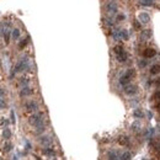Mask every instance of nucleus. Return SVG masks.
<instances>
[{"label": "nucleus", "mask_w": 160, "mask_h": 160, "mask_svg": "<svg viewBox=\"0 0 160 160\" xmlns=\"http://www.w3.org/2000/svg\"><path fill=\"white\" fill-rule=\"evenodd\" d=\"M157 54V51L154 48H145L143 51V57L144 58H153Z\"/></svg>", "instance_id": "8"}, {"label": "nucleus", "mask_w": 160, "mask_h": 160, "mask_svg": "<svg viewBox=\"0 0 160 160\" xmlns=\"http://www.w3.org/2000/svg\"><path fill=\"white\" fill-rule=\"evenodd\" d=\"M1 136H3V138L5 139V141H9V139L11 138V131H10L9 128H4Z\"/></svg>", "instance_id": "12"}, {"label": "nucleus", "mask_w": 160, "mask_h": 160, "mask_svg": "<svg viewBox=\"0 0 160 160\" xmlns=\"http://www.w3.org/2000/svg\"><path fill=\"white\" fill-rule=\"evenodd\" d=\"M11 121H12V123H15V113H14V111H11Z\"/></svg>", "instance_id": "31"}, {"label": "nucleus", "mask_w": 160, "mask_h": 160, "mask_svg": "<svg viewBox=\"0 0 160 160\" xmlns=\"http://www.w3.org/2000/svg\"><path fill=\"white\" fill-rule=\"evenodd\" d=\"M120 143L122 144V145H128V144H130V141H128L127 137L122 136V137H120Z\"/></svg>", "instance_id": "20"}, {"label": "nucleus", "mask_w": 160, "mask_h": 160, "mask_svg": "<svg viewBox=\"0 0 160 160\" xmlns=\"http://www.w3.org/2000/svg\"><path fill=\"white\" fill-rule=\"evenodd\" d=\"M28 79L26 78V76H22V78L21 79H20V82H19V84H20V86H28Z\"/></svg>", "instance_id": "17"}, {"label": "nucleus", "mask_w": 160, "mask_h": 160, "mask_svg": "<svg viewBox=\"0 0 160 160\" xmlns=\"http://www.w3.org/2000/svg\"><path fill=\"white\" fill-rule=\"evenodd\" d=\"M126 19V16L123 14H121V15H117V21H123V20Z\"/></svg>", "instance_id": "28"}, {"label": "nucleus", "mask_w": 160, "mask_h": 160, "mask_svg": "<svg viewBox=\"0 0 160 160\" xmlns=\"http://www.w3.org/2000/svg\"><path fill=\"white\" fill-rule=\"evenodd\" d=\"M149 21H150V16H149L147 12L139 14V22L141 24H148Z\"/></svg>", "instance_id": "11"}, {"label": "nucleus", "mask_w": 160, "mask_h": 160, "mask_svg": "<svg viewBox=\"0 0 160 160\" xmlns=\"http://www.w3.org/2000/svg\"><path fill=\"white\" fill-rule=\"evenodd\" d=\"M43 153H44L47 157H54V155H55L54 150H53L52 148H49V147H48V148H44V149H43Z\"/></svg>", "instance_id": "15"}, {"label": "nucleus", "mask_w": 160, "mask_h": 160, "mask_svg": "<svg viewBox=\"0 0 160 160\" xmlns=\"http://www.w3.org/2000/svg\"><path fill=\"white\" fill-rule=\"evenodd\" d=\"M145 65H147V62L145 60H142L141 62V66H145Z\"/></svg>", "instance_id": "32"}, {"label": "nucleus", "mask_w": 160, "mask_h": 160, "mask_svg": "<svg viewBox=\"0 0 160 160\" xmlns=\"http://www.w3.org/2000/svg\"><path fill=\"white\" fill-rule=\"evenodd\" d=\"M113 52H115V55H116V59L120 62V63H125L127 60V52L125 51V48L122 47V46H115V48H113Z\"/></svg>", "instance_id": "2"}, {"label": "nucleus", "mask_w": 160, "mask_h": 160, "mask_svg": "<svg viewBox=\"0 0 160 160\" xmlns=\"http://www.w3.org/2000/svg\"><path fill=\"white\" fill-rule=\"evenodd\" d=\"M150 73L152 74H159L160 73V64H154L150 69Z\"/></svg>", "instance_id": "16"}, {"label": "nucleus", "mask_w": 160, "mask_h": 160, "mask_svg": "<svg viewBox=\"0 0 160 160\" xmlns=\"http://www.w3.org/2000/svg\"><path fill=\"white\" fill-rule=\"evenodd\" d=\"M32 94H33V90L30 86H22L21 90H20V96L21 97H27V96H31Z\"/></svg>", "instance_id": "7"}, {"label": "nucleus", "mask_w": 160, "mask_h": 160, "mask_svg": "<svg viewBox=\"0 0 160 160\" xmlns=\"http://www.w3.org/2000/svg\"><path fill=\"white\" fill-rule=\"evenodd\" d=\"M105 10H106V12L108 15H116L117 14V4L116 3H113V1H110V3H107L105 5Z\"/></svg>", "instance_id": "5"}, {"label": "nucleus", "mask_w": 160, "mask_h": 160, "mask_svg": "<svg viewBox=\"0 0 160 160\" xmlns=\"http://www.w3.org/2000/svg\"><path fill=\"white\" fill-rule=\"evenodd\" d=\"M143 37H150V36H152V33H150V31H149V30H145V31H143Z\"/></svg>", "instance_id": "25"}, {"label": "nucleus", "mask_w": 160, "mask_h": 160, "mask_svg": "<svg viewBox=\"0 0 160 160\" xmlns=\"http://www.w3.org/2000/svg\"><path fill=\"white\" fill-rule=\"evenodd\" d=\"M0 125H1L4 128H8V125H9V121L6 120V118H3L1 121H0Z\"/></svg>", "instance_id": "22"}, {"label": "nucleus", "mask_w": 160, "mask_h": 160, "mask_svg": "<svg viewBox=\"0 0 160 160\" xmlns=\"http://www.w3.org/2000/svg\"><path fill=\"white\" fill-rule=\"evenodd\" d=\"M123 91H125V94L128 95V96H133V95H136L137 92H138V87L136 85H133V84H128L125 86V89H123Z\"/></svg>", "instance_id": "6"}, {"label": "nucleus", "mask_w": 160, "mask_h": 160, "mask_svg": "<svg viewBox=\"0 0 160 160\" xmlns=\"http://www.w3.org/2000/svg\"><path fill=\"white\" fill-rule=\"evenodd\" d=\"M158 150L160 152V144H159V147H158Z\"/></svg>", "instance_id": "34"}, {"label": "nucleus", "mask_w": 160, "mask_h": 160, "mask_svg": "<svg viewBox=\"0 0 160 160\" xmlns=\"http://www.w3.org/2000/svg\"><path fill=\"white\" fill-rule=\"evenodd\" d=\"M136 117H138V118H141V117H143V113H142V111L141 110H136L134 111V113H133Z\"/></svg>", "instance_id": "24"}, {"label": "nucleus", "mask_w": 160, "mask_h": 160, "mask_svg": "<svg viewBox=\"0 0 160 160\" xmlns=\"http://www.w3.org/2000/svg\"><path fill=\"white\" fill-rule=\"evenodd\" d=\"M131 159H132L131 153L125 152V153H122V154H121V160H131Z\"/></svg>", "instance_id": "19"}, {"label": "nucleus", "mask_w": 160, "mask_h": 160, "mask_svg": "<svg viewBox=\"0 0 160 160\" xmlns=\"http://www.w3.org/2000/svg\"><path fill=\"white\" fill-rule=\"evenodd\" d=\"M107 159L108 160H121V155H118L116 150H111L107 153Z\"/></svg>", "instance_id": "10"}, {"label": "nucleus", "mask_w": 160, "mask_h": 160, "mask_svg": "<svg viewBox=\"0 0 160 160\" xmlns=\"http://www.w3.org/2000/svg\"><path fill=\"white\" fill-rule=\"evenodd\" d=\"M153 4V0H142V5H145V6H150Z\"/></svg>", "instance_id": "23"}, {"label": "nucleus", "mask_w": 160, "mask_h": 160, "mask_svg": "<svg viewBox=\"0 0 160 160\" xmlns=\"http://www.w3.org/2000/svg\"><path fill=\"white\" fill-rule=\"evenodd\" d=\"M133 26L136 27V28H141V22H139V21H134L133 22Z\"/></svg>", "instance_id": "29"}, {"label": "nucleus", "mask_w": 160, "mask_h": 160, "mask_svg": "<svg viewBox=\"0 0 160 160\" xmlns=\"http://www.w3.org/2000/svg\"><path fill=\"white\" fill-rule=\"evenodd\" d=\"M11 149H12V145H11V144H10V143H8L6 145H5L4 150H5V152H10V150H11Z\"/></svg>", "instance_id": "26"}, {"label": "nucleus", "mask_w": 160, "mask_h": 160, "mask_svg": "<svg viewBox=\"0 0 160 160\" xmlns=\"http://www.w3.org/2000/svg\"><path fill=\"white\" fill-rule=\"evenodd\" d=\"M5 95H6V91H5L4 87L0 86V97H5Z\"/></svg>", "instance_id": "27"}, {"label": "nucleus", "mask_w": 160, "mask_h": 160, "mask_svg": "<svg viewBox=\"0 0 160 160\" xmlns=\"http://www.w3.org/2000/svg\"><path fill=\"white\" fill-rule=\"evenodd\" d=\"M134 75H136V70H134V69H128L126 73L120 78V84L123 85V86L128 85V84L131 82V80L133 79Z\"/></svg>", "instance_id": "3"}, {"label": "nucleus", "mask_w": 160, "mask_h": 160, "mask_svg": "<svg viewBox=\"0 0 160 160\" xmlns=\"http://www.w3.org/2000/svg\"><path fill=\"white\" fill-rule=\"evenodd\" d=\"M27 43H28V37H26L25 39H22L21 42H20V44H19V48L20 49H22V48H25L27 46Z\"/></svg>", "instance_id": "21"}, {"label": "nucleus", "mask_w": 160, "mask_h": 160, "mask_svg": "<svg viewBox=\"0 0 160 160\" xmlns=\"http://www.w3.org/2000/svg\"><path fill=\"white\" fill-rule=\"evenodd\" d=\"M28 122H30V125H32L35 128L41 126V125H44V115L42 112L32 113L28 118Z\"/></svg>", "instance_id": "1"}, {"label": "nucleus", "mask_w": 160, "mask_h": 160, "mask_svg": "<svg viewBox=\"0 0 160 160\" xmlns=\"http://www.w3.org/2000/svg\"><path fill=\"white\" fill-rule=\"evenodd\" d=\"M154 99H155V100H158V99H160V91H157L155 92V94H154Z\"/></svg>", "instance_id": "30"}, {"label": "nucleus", "mask_w": 160, "mask_h": 160, "mask_svg": "<svg viewBox=\"0 0 160 160\" xmlns=\"http://www.w3.org/2000/svg\"><path fill=\"white\" fill-rule=\"evenodd\" d=\"M24 107H25V111H26L27 113H36L38 111V104L36 101H27V102H25V105H24Z\"/></svg>", "instance_id": "4"}, {"label": "nucleus", "mask_w": 160, "mask_h": 160, "mask_svg": "<svg viewBox=\"0 0 160 160\" xmlns=\"http://www.w3.org/2000/svg\"><path fill=\"white\" fill-rule=\"evenodd\" d=\"M157 108H158V111L160 112V102H159V104H158V106H157Z\"/></svg>", "instance_id": "33"}, {"label": "nucleus", "mask_w": 160, "mask_h": 160, "mask_svg": "<svg viewBox=\"0 0 160 160\" xmlns=\"http://www.w3.org/2000/svg\"><path fill=\"white\" fill-rule=\"evenodd\" d=\"M20 36H21V33H20V30H19V28H14V30L11 31V38H12L14 41H17V39L20 38Z\"/></svg>", "instance_id": "13"}, {"label": "nucleus", "mask_w": 160, "mask_h": 160, "mask_svg": "<svg viewBox=\"0 0 160 160\" xmlns=\"http://www.w3.org/2000/svg\"><path fill=\"white\" fill-rule=\"evenodd\" d=\"M8 107V102L5 100V97H0V110H5Z\"/></svg>", "instance_id": "18"}, {"label": "nucleus", "mask_w": 160, "mask_h": 160, "mask_svg": "<svg viewBox=\"0 0 160 160\" xmlns=\"http://www.w3.org/2000/svg\"><path fill=\"white\" fill-rule=\"evenodd\" d=\"M39 143L42 144V145H44L46 148H48L51 144H52V139H51L49 136H42L39 138Z\"/></svg>", "instance_id": "9"}, {"label": "nucleus", "mask_w": 160, "mask_h": 160, "mask_svg": "<svg viewBox=\"0 0 160 160\" xmlns=\"http://www.w3.org/2000/svg\"><path fill=\"white\" fill-rule=\"evenodd\" d=\"M120 37H121V39H125V41H127L128 38H130V35H128V31H126V30H120Z\"/></svg>", "instance_id": "14"}]
</instances>
